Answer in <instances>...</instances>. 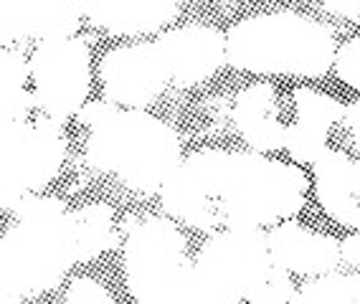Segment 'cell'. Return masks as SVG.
<instances>
[{
    "instance_id": "13",
    "label": "cell",
    "mask_w": 360,
    "mask_h": 304,
    "mask_svg": "<svg viewBox=\"0 0 360 304\" xmlns=\"http://www.w3.org/2000/svg\"><path fill=\"white\" fill-rule=\"evenodd\" d=\"M312 168L322 211L340 226L360 228V162L328 147Z\"/></svg>"
},
{
    "instance_id": "4",
    "label": "cell",
    "mask_w": 360,
    "mask_h": 304,
    "mask_svg": "<svg viewBox=\"0 0 360 304\" xmlns=\"http://www.w3.org/2000/svg\"><path fill=\"white\" fill-rule=\"evenodd\" d=\"M330 28L297 13H262L238 20L226 33L229 64L251 74L317 79L335 66Z\"/></svg>"
},
{
    "instance_id": "24",
    "label": "cell",
    "mask_w": 360,
    "mask_h": 304,
    "mask_svg": "<svg viewBox=\"0 0 360 304\" xmlns=\"http://www.w3.org/2000/svg\"><path fill=\"white\" fill-rule=\"evenodd\" d=\"M322 6L342 18H360V0H322Z\"/></svg>"
},
{
    "instance_id": "3",
    "label": "cell",
    "mask_w": 360,
    "mask_h": 304,
    "mask_svg": "<svg viewBox=\"0 0 360 304\" xmlns=\"http://www.w3.org/2000/svg\"><path fill=\"white\" fill-rule=\"evenodd\" d=\"M211 203L226 228H266L295 218L304 206L307 175L264 152L208 150Z\"/></svg>"
},
{
    "instance_id": "17",
    "label": "cell",
    "mask_w": 360,
    "mask_h": 304,
    "mask_svg": "<svg viewBox=\"0 0 360 304\" xmlns=\"http://www.w3.org/2000/svg\"><path fill=\"white\" fill-rule=\"evenodd\" d=\"M71 226L77 233L82 261L97 259L99 253L117 246L115 213L107 203H91L79 211H71Z\"/></svg>"
},
{
    "instance_id": "25",
    "label": "cell",
    "mask_w": 360,
    "mask_h": 304,
    "mask_svg": "<svg viewBox=\"0 0 360 304\" xmlns=\"http://www.w3.org/2000/svg\"><path fill=\"white\" fill-rule=\"evenodd\" d=\"M340 251H342V259H345L347 264H353L360 269V233L347 236L345 241H340Z\"/></svg>"
},
{
    "instance_id": "23",
    "label": "cell",
    "mask_w": 360,
    "mask_h": 304,
    "mask_svg": "<svg viewBox=\"0 0 360 304\" xmlns=\"http://www.w3.org/2000/svg\"><path fill=\"white\" fill-rule=\"evenodd\" d=\"M66 304H110L112 294L99 284L97 279H74L71 286L66 289Z\"/></svg>"
},
{
    "instance_id": "8",
    "label": "cell",
    "mask_w": 360,
    "mask_h": 304,
    "mask_svg": "<svg viewBox=\"0 0 360 304\" xmlns=\"http://www.w3.org/2000/svg\"><path fill=\"white\" fill-rule=\"evenodd\" d=\"M28 61H31L33 94L41 110L56 122L79 114L91 81L86 44L71 36L39 41Z\"/></svg>"
},
{
    "instance_id": "22",
    "label": "cell",
    "mask_w": 360,
    "mask_h": 304,
    "mask_svg": "<svg viewBox=\"0 0 360 304\" xmlns=\"http://www.w3.org/2000/svg\"><path fill=\"white\" fill-rule=\"evenodd\" d=\"M335 72L347 86L360 89V39H350L335 53Z\"/></svg>"
},
{
    "instance_id": "21",
    "label": "cell",
    "mask_w": 360,
    "mask_h": 304,
    "mask_svg": "<svg viewBox=\"0 0 360 304\" xmlns=\"http://www.w3.org/2000/svg\"><path fill=\"white\" fill-rule=\"evenodd\" d=\"M279 302H300V291L295 289L290 272L274 264L271 274L264 279V284L251 297V304H279Z\"/></svg>"
},
{
    "instance_id": "9",
    "label": "cell",
    "mask_w": 360,
    "mask_h": 304,
    "mask_svg": "<svg viewBox=\"0 0 360 304\" xmlns=\"http://www.w3.org/2000/svg\"><path fill=\"white\" fill-rule=\"evenodd\" d=\"M104 97L124 110H145L170 81V69L155 44L120 46L102 58Z\"/></svg>"
},
{
    "instance_id": "14",
    "label": "cell",
    "mask_w": 360,
    "mask_h": 304,
    "mask_svg": "<svg viewBox=\"0 0 360 304\" xmlns=\"http://www.w3.org/2000/svg\"><path fill=\"white\" fill-rule=\"evenodd\" d=\"M94 26L115 36H142L170 26L180 13L178 0H84Z\"/></svg>"
},
{
    "instance_id": "5",
    "label": "cell",
    "mask_w": 360,
    "mask_h": 304,
    "mask_svg": "<svg viewBox=\"0 0 360 304\" xmlns=\"http://www.w3.org/2000/svg\"><path fill=\"white\" fill-rule=\"evenodd\" d=\"M124 279L129 297L142 304H193V261L173 220L150 216L129 223Z\"/></svg>"
},
{
    "instance_id": "11",
    "label": "cell",
    "mask_w": 360,
    "mask_h": 304,
    "mask_svg": "<svg viewBox=\"0 0 360 304\" xmlns=\"http://www.w3.org/2000/svg\"><path fill=\"white\" fill-rule=\"evenodd\" d=\"M3 44L13 39H69L82 23L84 0H3Z\"/></svg>"
},
{
    "instance_id": "16",
    "label": "cell",
    "mask_w": 360,
    "mask_h": 304,
    "mask_svg": "<svg viewBox=\"0 0 360 304\" xmlns=\"http://www.w3.org/2000/svg\"><path fill=\"white\" fill-rule=\"evenodd\" d=\"M31 81V61L20 51H6L3 64H0V112H3V124L23 122L31 114L36 94L28 91Z\"/></svg>"
},
{
    "instance_id": "18",
    "label": "cell",
    "mask_w": 360,
    "mask_h": 304,
    "mask_svg": "<svg viewBox=\"0 0 360 304\" xmlns=\"http://www.w3.org/2000/svg\"><path fill=\"white\" fill-rule=\"evenodd\" d=\"M292 99H295L297 119L304 124H312L317 130L330 132L345 117V107L338 99L330 97V94H325V91L309 89V86H297L292 91Z\"/></svg>"
},
{
    "instance_id": "26",
    "label": "cell",
    "mask_w": 360,
    "mask_h": 304,
    "mask_svg": "<svg viewBox=\"0 0 360 304\" xmlns=\"http://www.w3.org/2000/svg\"><path fill=\"white\" fill-rule=\"evenodd\" d=\"M345 124H347V130L353 132L355 140H360V99H355L353 104H347L345 107Z\"/></svg>"
},
{
    "instance_id": "12",
    "label": "cell",
    "mask_w": 360,
    "mask_h": 304,
    "mask_svg": "<svg viewBox=\"0 0 360 304\" xmlns=\"http://www.w3.org/2000/svg\"><path fill=\"white\" fill-rule=\"evenodd\" d=\"M266 244L274 264L287 272L320 277L338 269L342 259L340 244L328 233H317L312 228L300 226L297 220L287 218L277 226H271L266 233Z\"/></svg>"
},
{
    "instance_id": "10",
    "label": "cell",
    "mask_w": 360,
    "mask_h": 304,
    "mask_svg": "<svg viewBox=\"0 0 360 304\" xmlns=\"http://www.w3.org/2000/svg\"><path fill=\"white\" fill-rule=\"evenodd\" d=\"M170 69L175 86H198L219 72L229 61L226 36L208 26H183L162 33L155 41Z\"/></svg>"
},
{
    "instance_id": "6",
    "label": "cell",
    "mask_w": 360,
    "mask_h": 304,
    "mask_svg": "<svg viewBox=\"0 0 360 304\" xmlns=\"http://www.w3.org/2000/svg\"><path fill=\"white\" fill-rule=\"evenodd\" d=\"M274 269L262 228H226L203 244L193 264V304L251 302Z\"/></svg>"
},
{
    "instance_id": "20",
    "label": "cell",
    "mask_w": 360,
    "mask_h": 304,
    "mask_svg": "<svg viewBox=\"0 0 360 304\" xmlns=\"http://www.w3.org/2000/svg\"><path fill=\"white\" fill-rule=\"evenodd\" d=\"M284 150L290 152V157L295 162H309V165H315L322 152L328 150V132L317 130L312 124H304L297 119L295 124L287 127Z\"/></svg>"
},
{
    "instance_id": "1",
    "label": "cell",
    "mask_w": 360,
    "mask_h": 304,
    "mask_svg": "<svg viewBox=\"0 0 360 304\" xmlns=\"http://www.w3.org/2000/svg\"><path fill=\"white\" fill-rule=\"evenodd\" d=\"M77 117L89 127L86 162L115 173L127 188L160 193L183 160L178 132L148 112L124 110L107 99L84 104Z\"/></svg>"
},
{
    "instance_id": "7",
    "label": "cell",
    "mask_w": 360,
    "mask_h": 304,
    "mask_svg": "<svg viewBox=\"0 0 360 304\" xmlns=\"http://www.w3.org/2000/svg\"><path fill=\"white\" fill-rule=\"evenodd\" d=\"M66 155L64 132L56 119H23L0 124V195L13 211L28 193H41L61 170Z\"/></svg>"
},
{
    "instance_id": "19",
    "label": "cell",
    "mask_w": 360,
    "mask_h": 304,
    "mask_svg": "<svg viewBox=\"0 0 360 304\" xmlns=\"http://www.w3.org/2000/svg\"><path fill=\"white\" fill-rule=\"evenodd\" d=\"M300 302H360V274H320L302 286Z\"/></svg>"
},
{
    "instance_id": "2",
    "label": "cell",
    "mask_w": 360,
    "mask_h": 304,
    "mask_svg": "<svg viewBox=\"0 0 360 304\" xmlns=\"http://www.w3.org/2000/svg\"><path fill=\"white\" fill-rule=\"evenodd\" d=\"M18 218L0 249V302L18 304L56 289L82 264L71 213L58 198L28 193L13 206Z\"/></svg>"
},
{
    "instance_id": "15",
    "label": "cell",
    "mask_w": 360,
    "mask_h": 304,
    "mask_svg": "<svg viewBox=\"0 0 360 304\" xmlns=\"http://www.w3.org/2000/svg\"><path fill=\"white\" fill-rule=\"evenodd\" d=\"M233 122L238 132L257 152H277L284 147L287 124L277 110V91L269 84H254L244 89L233 104Z\"/></svg>"
}]
</instances>
